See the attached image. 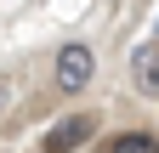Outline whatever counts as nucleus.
Instances as JSON below:
<instances>
[{"instance_id": "20e7f679", "label": "nucleus", "mask_w": 159, "mask_h": 153, "mask_svg": "<svg viewBox=\"0 0 159 153\" xmlns=\"http://www.w3.org/2000/svg\"><path fill=\"white\" fill-rule=\"evenodd\" d=\"M102 153H159V136H148V130H119V136L102 142Z\"/></svg>"}, {"instance_id": "39448f33", "label": "nucleus", "mask_w": 159, "mask_h": 153, "mask_svg": "<svg viewBox=\"0 0 159 153\" xmlns=\"http://www.w3.org/2000/svg\"><path fill=\"white\" fill-rule=\"evenodd\" d=\"M153 34H159V17H153Z\"/></svg>"}, {"instance_id": "f257e3e1", "label": "nucleus", "mask_w": 159, "mask_h": 153, "mask_svg": "<svg viewBox=\"0 0 159 153\" xmlns=\"http://www.w3.org/2000/svg\"><path fill=\"white\" fill-rule=\"evenodd\" d=\"M91 80H97V51L85 40H68L63 51H57V91L74 97V91H85Z\"/></svg>"}, {"instance_id": "f03ea898", "label": "nucleus", "mask_w": 159, "mask_h": 153, "mask_svg": "<svg viewBox=\"0 0 159 153\" xmlns=\"http://www.w3.org/2000/svg\"><path fill=\"white\" fill-rule=\"evenodd\" d=\"M91 136H97V113H68L40 136V153H80Z\"/></svg>"}, {"instance_id": "7ed1b4c3", "label": "nucleus", "mask_w": 159, "mask_h": 153, "mask_svg": "<svg viewBox=\"0 0 159 153\" xmlns=\"http://www.w3.org/2000/svg\"><path fill=\"white\" fill-rule=\"evenodd\" d=\"M131 85L142 97H159V51L153 46H136L131 51Z\"/></svg>"}]
</instances>
